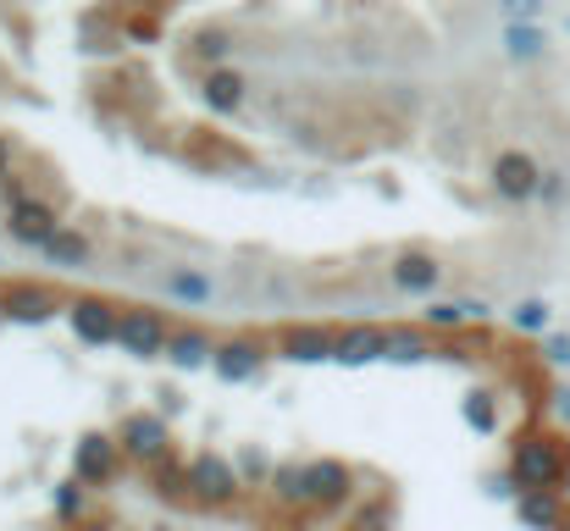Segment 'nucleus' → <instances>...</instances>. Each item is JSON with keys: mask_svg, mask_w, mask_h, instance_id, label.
I'll return each mask as SVG.
<instances>
[{"mask_svg": "<svg viewBox=\"0 0 570 531\" xmlns=\"http://www.w3.org/2000/svg\"><path fill=\"white\" fill-rule=\"evenodd\" d=\"M460 410H465V426H471V432H482V437L499 432V399H493V393H471Z\"/></svg>", "mask_w": 570, "mask_h": 531, "instance_id": "nucleus-28", "label": "nucleus"}, {"mask_svg": "<svg viewBox=\"0 0 570 531\" xmlns=\"http://www.w3.org/2000/svg\"><path fill=\"white\" fill-rule=\"evenodd\" d=\"M504 56L510 61H543V50H549V33H543V22H504Z\"/></svg>", "mask_w": 570, "mask_h": 531, "instance_id": "nucleus-20", "label": "nucleus"}, {"mask_svg": "<svg viewBox=\"0 0 570 531\" xmlns=\"http://www.w3.org/2000/svg\"><path fill=\"white\" fill-rule=\"evenodd\" d=\"M189 56H194V61H222V56H227V33H222V28H205V33H194Z\"/></svg>", "mask_w": 570, "mask_h": 531, "instance_id": "nucleus-29", "label": "nucleus"}, {"mask_svg": "<svg viewBox=\"0 0 570 531\" xmlns=\"http://www.w3.org/2000/svg\"><path fill=\"white\" fill-rule=\"evenodd\" d=\"M72 531H117V527H111V521H78Z\"/></svg>", "mask_w": 570, "mask_h": 531, "instance_id": "nucleus-36", "label": "nucleus"}, {"mask_svg": "<svg viewBox=\"0 0 570 531\" xmlns=\"http://www.w3.org/2000/svg\"><path fill=\"white\" fill-rule=\"evenodd\" d=\"M421 322L432 333H460V327H471V299H432Z\"/></svg>", "mask_w": 570, "mask_h": 531, "instance_id": "nucleus-24", "label": "nucleus"}, {"mask_svg": "<svg viewBox=\"0 0 570 531\" xmlns=\"http://www.w3.org/2000/svg\"><path fill=\"white\" fill-rule=\"evenodd\" d=\"M56 311H67L50 288H39V283H11L6 288V322H22V327H39V322H50Z\"/></svg>", "mask_w": 570, "mask_h": 531, "instance_id": "nucleus-13", "label": "nucleus"}, {"mask_svg": "<svg viewBox=\"0 0 570 531\" xmlns=\"http://www.w3.org/2000/svg\"><path fill=\"white\" fill-rule=\"evenodd\" d=\"M117 443H122L128 465H145V471H150L156 460L173 454V426H167V415H156V410H134V415H122Z\"/></svg>", "mask_w": 570, "mask_h": 531, "instance_id": "nucleus-3", "label": "nucleus"}, {"mask_svg": "<svg viewBox=\"0 0 570 531\" xmlns=\"http://www.w3.org/2000/svg\"><path fill=\"white\" fill-rule=\"evenodd\" d=\"M426 333H432V327H393V333H387V360H399V365L426 360V354H432Z\"/></svg>", "mask_w": 570, "mask_h": 531, "instance_id": "nucleus-25", "label": "nucleus"}, {"mask_svg": "<svg viewBox=\"0 0 570 531\" xmlns=\"http://www.w3.org/2000/svg\"><path fill=\"white\" fill-rule=\"evenodd\" d=\"M6 233H11V244L45 249V244L61 233V216H56V205H50V199L22 194V199H11V205H6Z\"/></svg>", "mask_w": 570, "mask_h": 531, "instance_id": "nucleus-6", "label": "nucleus"}, {"mask_svg": "<svg viewBox=\"0 0 570 531\" xmlns=\"http://www.w3.org/2000/svg\"><path fill=\"white\" fill-rule=\"evenodd\" d=\"M543 365H570V333H543Z\"/></svg>", "mask_w": 570, "mask_h": 531, "instance_id": "nucleus-33", "label": "nucleus"}, {"mask_svg": "<svg viewBox=\"0 0 570 531\" xmlns=\"http://www.w3.org/2000/svg\"><path fill=\"white\" fill-rule=\"evenodd\" d=\"M438 283H443V260H438V255L404 249V255L393 260V288H399V294H432Z\"/></svg>", "mask_w": 570, "mask_h": 531, "instance_id": "nucleus-14", "label": "nucleus"}, {"mask_svg": "<svg viewBox=\"0 0 570 531\" xmlns=\"http://www.w3.org/2000/svg\"><path fill=\"white\" fill-rule=\"evenodd\" d=\"M122 465H128V454H122L117 432H83L72 443V476L89 482V488H111Z\"/></svg>", "mask_w": 570, "mask_h": 531, "instance_id": "nucleus-4", "label": "nucleus"}, {"mask_svg": "<svg viewBox=\"0 0 570 531\" xmlns=\"http://www.w3.org/2000/svg\"><path fill=\"white\" fill-rule=\"evenodd\" d=\"M566 515H570V499L560 488H532V493L515 499V521L527 531H560Z\"/></svg>", "mask_w": 570, "mask_h": 531, "instance_id": "nucleus-12", "label": "nucleus"}, {"mask_svg": "<svg viewBox=\"0 0 570 531\" xmlns=\"http://www.w3.org/2000/svg\"><path fill=\"white\" fill-rule=\"evenodd\" d=\"M67 327H72V338L78 344H89V350H106V344H117V333H122V311L117 305H106V299H95V294H83V299H67Z\"/></svg>", "mask_w": 570, "mask_h": 531, "instance_id": "nucleus-7", "label": "nucleus"}, {"mask_svg": "<svg viewBox=\"0 0 570 531\" xmlns=\"http://www.w3.org/2000/svg\"><path fill=\"white\" fill-rule=\"evenodd\" d=\"M266 493H272L283 510H311V504H305V465H299V460H283V465L272 471Z\"/></svg>", "mask_w": 570, "mask_h": 531, "instance_id": "nucleus-21", "label": "nucleus"}, {"mask_svg": "<svg viewBox=\"0 0 570 531\" xmlns=\"http://www.w3.org/2000/svg\"><path fill=\"white\" fill-rule=\"evenodd\" d=\"M161 288H167V299H178V305H189V311H199V305H210V277L199 272V266H173L167 277H161Z\"/></svg>", "mask_w": 570, "mask_h": 531, "instance_id": "nucleus-18", "label": "nucleus"}, {"mask_svg": "<svg viewBox=\"0 0 570 531\" xmlns=\"http://www.w3.org/2000/svg\"><path fill=\"white\" fill-rule=\"evenodd\" d=\"M538 199L549 205V210H560L570 199V177L560 173V167H543V188H538Z\"/></svg>", "mask_w": 570, "mask_h": 531, "instance_id": "nucleus-30", "label": "nucleus"}, {"mask_svg": "<svg viewBox=\"0 0 570 531\" xmlns=\"http://www.w3.org/2000/svg\"><path fill=\"white\" fill-rule=\"evenodd\" d=\"M173 344L161 311H122V333H117V350L134 354V360H161Z\"/></svg>", "mask_w": 570, "mask_h": 531, "instance_id": "nucleus-10", "label": "nucleus"}, {"mask_svg": "<svg viewBox=\"0 0 570 531\" xmlns=\"http://www.w3.org/2000/svg\"><path fill=\"white\" fill-rule=\"evenodd\" d=\"M39 255H45L50 266H61V272H83V266L95 260V244H89L78 227H61V233H56V238H50Z\"/></svg>", "mask_w": 570, "mask_h": 531, "instance_id": "nucleus-17", "label": "nucleus"}, {"mask_svg": "<svg viewBox=\"0 0 570 531\" xmlns=\"http://www.w3.org/2000/svg\"><path fill=\"white\" fill-rule=\"evenodd\" d=\"M560 493H566V499H570V471H566V482H560Z\"/></svg>", "mask_w": 570, "mask_h": 531, "instance_id": "nucleus-37", "label": "nucleus"}, {"mask_svg": "<svg viewBox=\"0 0 570 531\" xmlns=\"http://www.w3.org/2000/svg\"><path fill=\"white\" fill-rule=\"evenodd\" d=\"M355 471L344 465V460H305V504L311 510H322V515H333V510H344L350 499H355Z\"/></svg>", "mask_w": 570, "mask_h": 531, "instance_id": "nucleus-5", "label": "nucleus"}, {"mask_svg": "<svg viewBox=\"0 0 570 531\" xmlns=\"http://www.w3.org/2000/svg\"><path fill=\"white\" fill-rule=\"evenodd\" d=\"M50 504H56V521H61V527H78V521L89 515V482H78V476L56 482Z\"/></svg>", "mask_w": 570, "mask_h": 531, "instance_id": "nucleus-22", "label": "nucleus"}, {"mask_svg": "<svg viewBox=\"0 0 570 531\" xmlns=\"http://www.w3.org/2000/svg\"><path fill=\"white\" fill-rule=\"evenodd\" d=\"M543 6H549V0H499V11H504L510 22H543Z\"/></svg>", "mask_w": 570, "mask_h": 531, "instance_id": "nucleus-32", "label": "nucleus"}, {"mask_svg": "<svg viewBox=\"0 0 570 531\" xmlns=\"http://www.w3.org/2000/svg\"><path fill=\"white\" fill-rule=\"evenodd\" d=\"M189 499L194 504H205V510H227V504H238L244 499V476H238V465L227 460V454H216V449H199L189 460Z\"/></svg>", "mask_w": 570, "mask_h": 531, "instance_id": "nucleus-2", "label": "nucleus"}, {"mask_svg": "<svg viewBox=\"0 0 570 531\" xmlns=\"http://www.w3.org/2000/svg\"><path fill=\"white\" fill-rule=\"evenodd\" d=\"M554 415H560V421H570V387H566V393H554Z\"/></svg>", "mask_w": 570, "mask_h": 531, "instance_id": "nucleus-35", "label": "nucleus"}, {"mask_svg": "<svg viewBox=\"0 0 570 531\" xmlns=\"http://www.w3.org/2000/svg\"><path fill=\"white\" fill-rule=\"evenodd\" d=\"M233 465H238L244 488H266V482H272V471H277V465H272V454H266L261 443H244V449L233 454Z\"/></svg>", "mask_w": 570, "mask_h": 531, "instance_id": "nucleus-27", "label": "nucleus"}, {"mask_svg": "<svg viewBox=\"0 0 570 531\" xmlns=\"http://www.w3.org/2000/svg\"><path fill=\"white\" fill-rule=\"evenodd\" d=\"M261 365H266V344L261 338H222L216 360H210V371L222 382H249V376H261Z\"/></svg>", "mask_w": 570, "mask_h": 531, "instance_id": "nucleus-11", "label": "nucleus"}, {"mask_svg": "<svg viewBox=\"0 0 570 531\" xmlns=\"http://www.w3.org/2000/svg\"><path fill=\"white\" fill-rule=\"evenodd\" d=\"M150 482H156L161 499H189V460H178V454L156 460L150 465Z\"/></svg>", "mask_w": 570, "mask_h": 531, "instance_id": "nucleus-23", "label": "nucleus"}, {"mask_svg": "<svg viewBox=\"0 0 570 531\" xmlns=\"http://www.w3.org/2000/svg\"><path fill=\"white\" fill-rule=\"evenodd\" d=\"M6 183H11V145L0 139V188H6Z\"/></svg>", "mask_w": 570, "mask_h": 531, "instance_id": "nucleus-34", "label": "nucleus"}, {"mask_svg": "<svg viewBox=\"0 0 570 531\" xmlns=\"http://www.w3.org/2000/svg\"><path fill=\"white\" fill-rule=\"evenodd\" d=\"M167 360H173L178 371H210V360H216V338H210V333H199V327H184V333H173Z\"/></svg>", "mask_w": 570, "mask_h": 531, "instance_id": "nucleus-16", "label": "nucleus"}, {"mask_svg": "<svg viewBox=\"0 0 570 531\" xmlns=\"http://www.w3.org/2000/svg\"><path fill=\"white\" fill-rule=\"evenodd\" d=\"M350 531H393V504H387V499H372V504L355 515Z\"/></svg>", "mask_w": 570, "mask_h": 531, "instance_id": "nucleus-31", "label": "nucleus"}, {"mask_svg": "<svg viewBox=\"0 0 570 531\" xmlns=\"http://www.w3.org/2000/svg\"><path fill=\"white\" fill-rule=\"evenodd\" d=\"M510 327H515V333H527V338H543V333L554 327V311H549V299H521V305L510 311Z\"/></svg>", "mask_w": 570, "mask_h": 531, "instance_id": "nucleus-26", "label": "nucleus"}, {"mask_svg": "<svg viewBox=\"0 0 570 531\" xmlns=\"http://www.w3.org/2000/svg\"><path fill=\"white\" fill-rule=\"evenodd\" d=\"M570 471V443L560 432H527L510 454V476L521 482V493L532 488H560Z\"/></svg>", "mask_w": 570, "mask_h": 531, "instance_id": "nucleus-1", "label": "nucleus"}, {"mask_svg": "<svg viewBox=\"0 0 570 531\" xmlns=\"http://www.w3.org/2000/svg\"><path fill=\"white\" fill-rule=\"evenodd\" d=\"M205 106L216 111V117H233L238 106H244V78L233 72V67H216V72H205Z\"/></svg>", "mask_w": 570, "mask_h": 531, "instance_id": "nucleus-19", "label": "nucleus"}, {"mask_svg": "<svg viewBox=\"0 0 570 531\" xmlns=\"http://www.w3.org/2000/svg\"><path fill=\"white\" fill-rule=\"evenodd\" d=\"M0 322H6V294H0Z\"/></svg>", "mask_w": 570, "mask_h": 531, "instance_id": "nucleus-38", "label": "nucleus"}, {"mask_svg": "<svg viewBox=\"0 0 570 531\" xmlns=\"http://www.w3.org/2000/svg\"><path fill=\"white\" fill-rule=\"evenodd\" d=\"M277 354L294 360V365H322V360L338 354V333L322 327V322H288V327L277 333Z\"/></svg>", "mask_w": 570, "mask_h": 531, "instance_id": "nucleus-9", "label": "nucleus"}, {"mask_svg": "<svg viewBox=\"0 0 570 531\" xmlns=\"http://www.w3.org/2000/svg\"><path fill=\"white\" fill-rule=\"evenodd\" d=\"M538 188H543L538 156H527V150H499V156H493V194H499L504 205H532Z\"/></svg>", "mask_w": 570, "mask_h": 531, "instance_id": "nucleus-8", "label": "nucleus"}, {"mask_svg": "<svg viewBox=\"0 0 570 531\" xmlns=\"http://www.w3.org/2000/svg\"><path fill=\"white\" fill-rule=\"evenodd\" d=\"M560 531H570V515H566V527H560Z\"/></svg>", "mask_w": 570, "mask_h": 531, "instance_id": "nucleus-39", "label": "nucleus"}, {"mask_svg": "<svg viewBox=\"0 0 570 531\" xmlns=\"http://www.w3.org/2000/svg\"><path fill=\"white\" fill-rule=\"evenodd\" d=\"M333 360H338V365H372V360H387V333H382V327H344Z\"/></svg>", "mask_w": 570, "mask_h": 531, "instance_id": "nucleus-15", "label": "nucleus"}]
</instances>
